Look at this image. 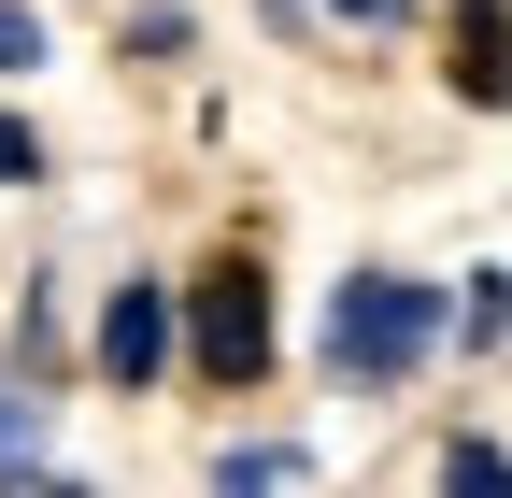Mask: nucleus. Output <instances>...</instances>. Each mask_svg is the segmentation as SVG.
Wrapping results in <instances>:
<instances>
[{
  "instance_id": "nucleus-10",
  "label": "nucleus",
  "mask_w": 512,
  "mask_h": 498,
  "mask_svg": "<svg viewBox=\"0 0 512 498\" xmlns=\"http://www.w3.org/2000/svg\"><path fill=\"white\" fill-rule=\"evenodd\" d=\"M328 15H356V29H399V15H413V0H328Z\"/></svg>"
},
{
  "instance_id": "nucleus-2",
  "label": "nucleus",
  "mask_w": 512,
  "mask_h": 498,
  "mask_svg": "<svg viewBox=\"0 0 512 498\" xmlns=\"http://www.w3.org/2000/svg\"><path fill=\"white\" fill-rule=\"evenodd\" d=\"M185 356H200V385H256L271 370V285H256V257H214L185 285Z\"/></svg>"
},
{
  "instance_id": "nucleus-9",
  "label": "nucleus",
  "mask_w": 512,
  "mask_h": 498,
  "mask_svg": "<svg viewBox=\"0 0 512 498\" xmlns=\"http://www.w3.org/2000/svg\"><path fill=\"white\" fill-rule=\"evenodd\" d=\"M43 171V143H29V114H0V185H29Z\"/></svg>"
},
{
  "instance_id": "nucleus-6",
  "label": "nucleus",
  "mask_w": 512,
  "mask_h": 498,
  "mask_svg": "<svg viewBox=\"0 0 512 498\" xmlns=\"http://www.w3.org/2000/svg\"><path fill=\"white\" fill-rule=\"evenodd\" d=\"M470 342H512V271H470V314H456Z\"/></svg>"
},
{
  "instance_id": "nucleus-4",
  "label": "nucleus",
  "mask_w": 512,
  "mask_h": 498,
  "mask_svg": "<svg viewBox=\"0 0 512 498\" xmlns=\"http://www.w3.org/2000/svg\"><path fill=\"white\" fill-rule=\"evenodd\" d=\"M441 86L470 114H512V0H456V29H441Z\"/></svg>"
},
{
  "instance_id": "nucleus-5",
  "label": "nucleus",
  "mask_w": 512,
  "mask_h": 498,
  "mask_svg": "<svg viewBox=\"0 0 512 498\" xmlns=\"http://www.w3.org/2000/svg\"><path fill=\"white\" fill-rule=\"evenodd\" d=\"M43 470V399H29V370H0V484H29Z\"/></svg>"
},
{
  "instance_id": "nucleus-7",
  "label": "nucleus",
  "mask_w": 512,
  "mask_h": 498,
  "mask_svg": "<svg viewBox=\"0 0 512 498\" xmlns=\"http://www.w3.org/2000/svg\"><path fill=\"white\" fill-rule=\"evenodd\" d=\"M214 484H299V456H285V442H228V456H214Z\"/></svg>"
},
{
  "instance_id": "nucleus-3",
  "label": "nucleus",
  "mask_w": 512,
  "mask_h": 498,
  "mask_svg": "<svg viewBox=\"0 0 512 498\" xmlns=\"http://www.w3.org/2000/svg\"><path fill=\"white\" fill-rule=\"evenodd\" d=\"M171 299H185V285H157V271H128V285L100 299V370H114V385H128V399H143V385H157V370L185 356V328H171Z\"/></svg>"
},
{
  "instance_id": "nucleus-8",
  "label": "nucleus",
  "mask_w": 512,
  "mask_h": 498,
  "mask_svg": "<svg viewBox=\"0 0 512 498\" xmlns=\"http://www.w3.org/2000/svg\"><path fill=\"white\" fill-rule=\"evenodd\" d=\"M29 57H43V15H29V0H0V72H29Z\"/></svg>"
},
{
  "instance_id": "nucleus-1",
  "label": "nucleus",
  "mask_w": 512,
  "mask_h": 498,
  "mask_svg": "<svg viewBox=\"0 0 512 498\" xmlns=\"http://www.w3.org/2000/svg\"><path fill=\"white\" fill-rule=\"evenodd\" d=\"M441 285L427 271H342L328 285V370L342 385H413V370L441 356Z\"/></svg>"
}]
</instances>
